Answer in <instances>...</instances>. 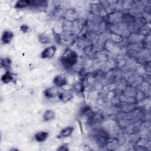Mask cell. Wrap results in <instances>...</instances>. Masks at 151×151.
<instances>
[{"mask_svg":"<svg viewBox=\"0 0 151 151\" xmlns=\"http://www.w3.org/2000/svg\"><path fill=\"white\" fill-rule=\"evenodd\" d=\"M77 55V54L74 51H70L65 56L62 58V61L68 65H73L76 63Z\"/></svg>","mask_w":151,"mask_h":151,"instance_id":"obj_1","label":"cell"},{"mask_svg":"<svg viewBox=\"0 0 151 151\" xmlns=\"http://www.w3.org/2000/svg\"><path fill=\"white\" fill-rule=\"evenodd\" d=\"M56 51V47L55 46H50L42 51L41 56L43 58H50L52 57Z\"/></svg>","mask_w":151,"mask_h":151,"instance_id":"obj_2","label":"cell"},{"mask_svg":"<svg viewBox=\"0 0 151 151\" xmlns=\"http://www.w3.org/2000/svg\"><path fill=\"white\" fill-rule=\"evenodd\" d=\"M14 37V34L12 32L9 31H5L4 32L2 37V41L4 43L7 44L9 43Z\"/></svg>","mask_w":151,"mask_h":151,"instance_id":"obj_3","label":"cell"},{"mask_svg":"<svg viewBox=\"0 0 151 151\" xmlns=\"http://www.w3.org/2000/svg\"><path fill=\"white\" fill-rule=\"evenodd\" d=\"M73 127L69 126V127H65L64 129H63L60 133L58 137H66L69 136L73 132Z\"/></svg>","mask_w":151,"mask_h":151,"instance_id":"obj_4","label":"cell"},{"mask_svg":"<svg viewBox=\"0 0 151 151\" xmlns=\"http://www.w3.org/2000/svg\"><path fill=\"white\" fill-rule=\"evenodd\" d=\"M48 135V134L46 132H39L35 135V138L37 142H42L47 138Z\"/></svg>","mask_w":151,"mask_h":151,"instance_id":"obj_5","label":"cell"},{"mask_svg":"<svg viewBox=\"0 0 151 151\" xmlns=\"http://www.w3.org/2000/svg\"><path fill=\"white\" fill-rule=\"evenodd\" d=\"M54 83L56 86L58 87H61L65 86L67 84V80L63 76H57L54 79Z\"/></svg>","mask_w":151,"mask_h":151,"instance_id":"obj_6","label":"cell"},{"mask_svg":"<svg viewBox=\"0 0 151 151\" xmlns=\"http://www.w3.org/2000/svg\"><path fill=\"white\" fill-rule=\"evenodd\" d=\"M55 117V113L51 110H47L43 116L44 120L45 121H50L52 120Z\"/></svg>","mask_w":151,"mask_h":151,"instance_id":"obj_7","label":"cell"},{"mask_svg":"<svg viewBox=\"0 0 151 151\" xmlns=\"http://www.w3.org/2000/svg\"><path fill=\"white\" fill-rule=\"evenodd\" d=\"M12 80H13L12 75L9 72H6L2 77V81L5 83H9Z\"/></svg>","mask_w":151,"mask_h":151,"instance_id":"obj_8","label":"cell"},{"mask_svg":"<svg viewBox=\"0 0 151 151\" xmlns=\"http://www.w3.org/2000/svg\"><path fill=\"white\" fill-rule=\"evenodd\" d=\"M30 5V1H20L17 2L16 4V7L17 8H23L27 5Z\"/></svg>","mask_w":151,"mask_h":151,"instance_id":"obj_9","label":"cell"}]
</instances>
